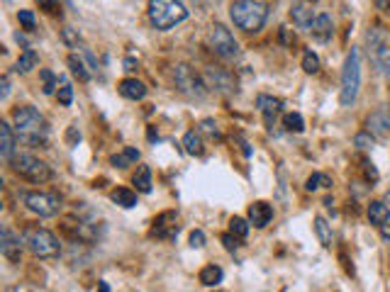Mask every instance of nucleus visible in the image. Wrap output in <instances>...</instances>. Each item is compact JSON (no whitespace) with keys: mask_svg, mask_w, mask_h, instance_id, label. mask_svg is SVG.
Listing matches in <instances>:
<instances>
[{"mask_svg":"<svg viewBox=\"0 0 390 292\" xmlns=\"http://www.w3.org/2000/svg\"><path fill=\"white\" fill-rule=\"evenodd\" d=\"M13 122H15V132H18V139L30 146H45L47 137H49V124L45 120L40 110L25 105L18 107L13 112Z\"/></svg>","mask_w":390,"mask_h":292,"instance_id":"1","label":"nucleus"},{"mask_svg":"<svg viewBox=\"0 0 390 292\" xmlns=\"http://www.w3.org/2000/svg\"><path fill=\"white\" fill-rule=\"evenodd\" d=\"M232 23L247 35H256L268 20V8L261 0H235L230 8Z\"/></svg>","mask_w":390,"mask_h":292,"instance_id":"2","label":"nucleus"},{"mask_svg":"<svg viewBox=\"0 0 390 292\" xmlns=\"http://www.w3.org/2000/svg\"><path fill=\"white\" fill-rule=\"evenodd\" d=\"M188 18V10L183 0H149V20L156 30L166 32L171 27L181 25Z\"/></svg>","mask_w":390,"mask_h":292,"instance_id":"3","label":"nucleus"},{"mask_svg":"<svg viewBox=\"0 0 390 292\" xmlns=\"http://www.w3.org/2000/svg\"><path fill=\"white\" fill-rule=\"evenodd\" d=\"M361 90V51L356 47H351L349 56L344 61V71H341V93L339 102L344 107H351L359 97Z\"/></svg>","mask_w":390,"mask_h":292,"instance_id":"4","label":"nucleus"},{"mask_svg":"<svg viewBox=\"0 0 390 292\" xmlns=\"http://www.w3.org/2000/svg\"><path fill=\"white\" fill-rule=\"evenodd\" d=\"M368 44V59H371L373 68L381 75L390 78V35L383 27H373L366 35Z\"/></svg>","mask_w":390,"mask_h":292,"instance_id":"5","label":"nucleus"},{"mask_svg":"<svg viewBox=\"0 0 390 292\" xmlns=\"http://www.w3.org/2000/svg\"><path fill=\"white\" fill-rule=\"evenodd\" d=\"M25 246L35 258H57L61 253V243L49 229H40V226H30L23 234Z\"/></svg>","mask_w":390,"mask_h":292,"instance_id":"6","label":"nucleus"},{"mask_svg":"<svg viewBox=\"0 0 390 292\" xmlns=\"http://www.w3.org/2000/svg\"><path fill=\"white\" fill-rule=\"evenodd\" d=\"M8 164L15 176L25 178V181H30V183H47V181H52V176H54L52 169H49L45 161L37 159V156H32V154H15Z\"/></svg>","mask_w":390,"mask_h":292,"instance_id":"7","label":"nucleus"},{"mask_svg":"<svg viewBox=\"0 0 390 292\" xmlns=\"http://www.w3.org/2000/svg\"><path fill=\"white\" fill-rule=\"evenodd\" d=\"M20 200L32 214L37 217H57L61 209V197L57 193H42V190H27L20 193Z\"/></svg>","mask_w":390,"mask_h":292,"instance_id":"8","label":"nucleus"},{"mask_svg":"<svg viewBox=\"0 0 390 292\" xmlns=\"http://www.w3.org/2000/svg\"><path fill=\"white\" fill-rule=\"evenodd\" d=\"M173 83H176V88L181 90L186 97H191V100H203L205 95H208V85H205V78H200L198 73L193 71L188 63H178L176 71H173Z\"/></svg>","mask_w":390,"mask_h":292,"instance_id":"9","label":"nucleus"},{"mask_svg":"<svg viewBox=\"0 0 390 292\" xmlns=\"http://www.w3.org/2000/svg\"><path fill=\"white\" fill-rule=\"evenodd\" d=\"M208 47L218 54L220 59H235L240 54V44H237L235 35L227 30L225 25H213L208 32Z\"/></svg>","mask_w":390,"mask_h":292,"instance_id":"10","label":"nucleus"},{"mask_svg":"<svg viewBox=\"0 0 390 292\" xmlns=\"http://www.w3.org/2000/svg\"><path fill=\"white\" fill-rule=\"evenodd\" d=\"M205 85L213 90H218V93H225V95H232L237 93V83L235 78H232L227 71H222V68H208L205 71Z\"/></svg>","mask_w":390,"mask_h":292,"instance_id":"11","label":"nucleus"},{"mask_svg":"<svg viewBox=\"0 0 390 292\" xmlns=\"http://www.w3.org/2000/svg\"><path fill=\"white\" fill-rule=\"evenodd\" d=\"M23 239L18 234H13L10 229H3L0 231V253L8 258L10 263H20L23 258Z\"/></svg>","mask_w":390,"mask_h":292,"instance_id":"12","label":"nucleus"},{"mask_svg":"<svg viewBox=\"0 0 390 292\" xmlns=\"http://www.w3.org/2000/svg\"><path fill=\"white\" fill-rule=\"evenodd\" d=\"M368 132L378 139H390V107H381L368 117Z\"/></svg>","mask_w":390,"mask_h":292,"instance_id":"13","label":"nucleus"},{"mask_svg":"<svg viewBox=\"0 0 390 292\" xmlns=\"http://www.w3.org/2000/svg\"><path fill=\"white\" fill-rule=\"evenodd\" d=\"M256 105H259V110H261L266 127H273L276 117H278L280 110H283V102H280L278 97H273V95H259Z\"/></svg>","mask_w":390,"mask_h":292,"instance_id":"14","label":"nucleus"},{"mask_svg":"<svg viewBox=\"0 0 390 292\" xmlns=\"http://www.w3.org/2000/svg\"><path fill=\"white\" fill-rule=\"evenodd\" d=\"M271 219H273V207H271L268 202H264V200H256V202L249 207V221H252L256 229L268 226Z\"/></svg>","mask_w":390,"mask_h":292,"instance_id":"15","label":"nucleus"},{"mask_svg":"<svg viewBox=\"0 0 390 292\" xmlns=\"http://www.w3.org/2000/svg\"><path fill=\"white\" fill-rule=\"evenodd\" d=\"M15 146H18V132L10 127L8 122H0V156L10 161L15 156Z\"/></svg>","mask_w":390,"mask_h":292,"instance_id":"16","label":"nucleus"},{"mask_svg":"<svg viewBox=\"0 0 390 292\" xmlns=\"http://www.w3.org/2000/svg\"><path fill=\"white\" fill-rule=\"evenodd\" d=\"M154 236H159V239H176L178 236L176 212H164L154 221Z\"/></svg>","mask_w":390,"mask_h":292,"instance_id":"17","label":"nucleus"},{"mask_svg":"<svg viewBox=\"0 0 390 292\" xmlns=\"http://www.w3.org/2000/svg\"><path fill=\"white\" fill-rule=\"evenodd\" d=\"M310 32H312V37H315L317 42H329L332 39V35H334L332 18H329L327 13H319L315 18V23H312V27H310Z\"/></svg>","mask_w":390,"mask_h":292,"instance_id":"18","label":"nucleus"},{"mask_svg":"<svg viewBox=\"0 0 390 292\" xmlns=\"http://www.w3.org/2000/svg\"><path fill=\"white\" fill-rule=\"evenodd\" d=\"M290 18H292V23H295L297 27H300V30H310L312 23H315L317 15L312 13L310 5L300 3V5H295V8L290 10Z\"/></svg>","mask_w":390,"mask_h":292,"instance_id":"19","label":"nucleus"},{"mask_svg":"<svg viewBox=\"0 0 390 292\" xmlns=\"http://www.w3.org/2000/svg\"><path fill=\"white\" fill-rule=\"evenodd\" d=\"M120 95L127 100H144L146 97V85L137 78H124L120 83Z\"/></svg>","mask_w":390,"mask_h":292,"instance_id":"20","label":"nucleus"},{"mask_svg":"<svg viewBox=\"0 0 390 292\" xmlns=\"http://www.w3.org/2000/svg\"><path fill=\"white\" fill-rule=\"evenodd\" d=\"M368 219H371V224H378V226H383V224H388L390 221V207L386 202H371L368 205Z\"/></svg>","mask_w":390,"mask_h":292,"instance_id":"21","label":"nucleus"},{"mask_svg":"<svg viewBox=\"0 0 390 292\" xmlns=\"http://www.w3.org/2000/svg\"><path fill=\"white\" fill-rule=\"evenodd\" d=\"M222 278H225V273H222V268L215 266V263H210V266H205L203 270H200V283H203L205 288H215V285H220Z\"/></svg>","mask_w":390,"mask_h":292,"instance_id":"22","label":"nucleus"},{"mask_svg":"<svg viewBox=\"0 0 390 292\" xmlns=\"http://www.w3.org/2000/svg\"><path fill=\"white\" fill-rule=\"evenodd\" d=\"M110 200L115 205H120V207H124V209L137 207V193L127 190V188H117V190H112L110 193Z\"/></svg>","mask_w":390,"mask_h":292,"instance_id":"23","label":"nucleus"},{"mask_svg":"<svg viewBox=\"0 0 390 292\" xmlns=\"http://www.w3.org/2000/svg\"><path fill=\"white\" fill-rule=\"evenodd\" d=\"M40 66V56H37V51H32V49H25V54L18 59V63H15V71L18 73H30L32 68Z\"/></svg>","mask_w":390,"mask_h":292,"instance_id":"24","label":"nucleus"},{"mask_svg":"<svg viewBox=\"0 0 390 292\" xmlns=\"http://www.w3.org/2000/svg\"><path fill=\"white\" fill-rule=\"evenodd\" d=\"M137 161H139V151L134 149V146H127L122 154L112 156V166H115V169H127V166H134Z\"/></svg>","mask_w":390,"mask_h":292,"instance_id":"25","label":"nucleus"},{"mask_svg":"<svg viewBox=\"0 0 390 292\" xmlns=\"http://www.w3.org/2000/svg\"><path fill=\"white\" fill-rule=\"evenodd\" d=\"M134 188H137V193H151V169L149 166H139L137 173H134L132 178Z\"/></svg>","mask_w":390,"mask_h":292,"instance_id":"26","label":"nucleus"},{"mask_svg":"<svg viewBox=\"0 0 390 292\" xmlns=\"http://www.w3.org/2000/svg\"><path fill=\"white\" fill-rule=\"evenodd\" d=\"M315 234H317V239L324 248H332V241H334L332 226L327 224V219L324 217H315Z\"/></svg>","mask_w":390,"mask_h":292,"instance_id":"27","label":"nucleus"},{"mask_svg":"<svg viewBox=\"0 0 390 292\" xmlns=\"http://www.w3.org/2000/svg\"><path fill=\"white\" fill-rule=\"evenodd\" d=\"M183 149H186V154L191 156H200L203 154V139H200V134L191 129V132H186V137H183Z\"/></svg>","mask_w":390,"mask_h":292,"instance_id":"28","label":"nucleus"},{"mask_svg":"<svg viewBox=\"0 0 390 292\" xmlns=\"http://www.w3.org/2000/svg\"><path fill=\"white\" fill-rule=\"evenodd\" d=\"M69 68H71V73H73L78 80H88V78H90V73H88V68H85L83 59L76 56V54H71V56H69Z\"/></svg>","mask_w":390,"mask_h":292,"instance_id":"29","label":"nucleus"},{"mask_svg":"<svg viewBox=\"0 0 390 292\" xmlns=\"http://www.w3.org/2000/svg\"><path fill=\"white\" fill-rule=\"evenodd\" d=\"M305 188H307V190H310V193L319 190V188H332V178L324 176V173H312V176L307 178Z\"/></svg>","mask_w":390,"mask_h":292,"instance_id":"30","label":"nucleus"},{"mask_svg":"<svg viewBox=\"0 0 390 292\" xmlns=\"http://www.w3.org/2000/svg\"><path fill=\"white\" fill-rule=\"evenodd\" d=\"M283 127L288 129V132L300 134V132H305V120H302L300 112H290V115L283 117Z\"/></svg>","mask_w":390,"mask_h":292,"instance_id":"31","label":"nucleus"},{"mask_svg":"<svg viewBox=\"0 0 390 292\" xmlns=\"http://www.w3.org/2000/svg\"><path fill=\"white\" fill-rule=\"evenodd\" d=\"M302 71L305 73H317L319 71V56L312 49H305V54H302Z\"/></svg>","mask_w":390,"mask_h":292,"instance_id":"32","label":"nucleus"},{"mask_svg":"<svg viewBox=\"0 0 390 292\" xmlns=\"http://www.w3.org/2000/svg\"><path fill=\"white\" fill-rule=\"evenodd\" d=\"M40 75H42V90H45V95H52L54 93V88H57L59 85V80H57V75H54L52 71H49V68H42L40 71Z\"/></svg>","mask_w":390,"mask_h":292,"instance_id":"33","label":"nucleus"},{"mask_svg":"<svg viewBox=\"0 0 390 292\" xmlns=\"http://www.w3.org/2000/svg\"><path fill=\"white\" fill-rule=\"evenodd\" d=\"M230 229H232V234H235V236H240V239H247V234H249V221L242 219V217H232Z\"/></svg>","mask_w":390,"mask_h":292,"instance_id":"34","label":"nucleus"},{"mask_svg":"<svg viewBox=\"0 0 390 292\" xmlns=\"http://www.w3.org/2000/svg\"><path fill=\"white\" fill-rule=\"evenodd\" d=\"M59 102H61L64 107H69L73 102V88L66 80H61V88H59Z\"/></svg>","mask_w":390,"mask_h":292,"instance_id":"35","label":"nucleus"},{"mask_svg":"<svg viewBox=\"0 0 390 292\" xmlns=\"http://www.w3.org/2000/svg\"><path fill=\"white\" fill-rule=\"evenodd\" d=\"M18 20H20V25H23L25 30H35V27H37V20H35V15H32L30 10H20Z\"/></svg>","mask_w":390,"mask_h":292,"instance_id":"36","label":"nucleus"},{"mask_svg":"<svg viewBox=\"0 0 390 292\" xmlns=\"http://www.w3.org/2000/svg\"><path fill=\"white\" fill-rule=\"evenodd\" d=\"M356 146H359L361 151H368V149H373V137H371V132H361V134H356Z\"/></svg>","mask_w":390,"mask_h":292,"instance_id":"37","label":"nucleus"},{"mask_svg":"<svg viewBox=\"0 0 390 292\" xmlns=\"http://www.w3.org/2000/svg\"><path fill=\"white\" fill-rule=\"evenodd\" d=\"M37 3H40V8L47 10L49 15H57L59 10H61V3H59V0H37Z\"/></svg>","mask_w":390,"mask_h":292,"instance_id":"38","label":"nucleus"},{"mask_svg":"<svg viewBox=\"0 0 390 292\" xmlns=\"http://www.w3.org/2000/svg\"><path fill=\"white\" fill-rule=\"evenodd\" d=\"M237 239H240V236H235V234H222V243H225V248L230 253H235L237 248H240V243H237Z\"/></svg>","mask_w":390,"mask_h":292,"instance_id":"39","label":"nucleus"},{"mask_svg":"<svg viewBox=\"0 0 390 292\" xmlns=\"http://www.w3.org/2000/svg\"><path fill=\"white\" fill-rule=\"evenodd\" d=\"M191 246L193 248H203L205 246V234L200 229H195L193 234H191Z\"/></svg>","mask_w":390,"mask_h":292,"instance_id":"40","label":"nucleus"},{"mask_svg":"<svg viewBox=\"0 0 390 292\" xmlns=\"http://www.w3.org/2000/svg\"><path fill=\"white\" fill-rule=\"evenodd\" d=\"M8 95H10V78L3 75L0 78V100H8Z\"/></svg>","mask_w":390,"mask_h":292,"instance_id":"41","label":"nucleus"},{"mask_svg":"<svg viewBox=\"0 0 390 292\" xmlns=\"http://www.w3.org/2000/svg\"><path fill=\"white\" fill-rule=\"evenodd\" d=\"M376 3L378 10H383V13H390V0H373Z\"/></svg>","mask_w":390,"mask_h":292,"instance_id":"42","label":"nucleus"},{"mask_svg":"<svg viewBox=\"0 0 390 292\" xmlns=\"http://www.w3.org/2000/svg\"><path fill=\"white\" fill-rule=\"evenodd\" d=\"M76 142H81V134L76 132V127L69 129V144H76Z\"/></svg>","mask_w":390,"mask_h":292,"instance_id":"43","label":"nucleus"},{"mask_svg":"<svg viewBox=\"0 0 390 292\" xmlns=\"http://www.w3.org/2000/svg\"><path fill=\"white\" fill-rule=\"evenodd\" d=\"M366 176L371 178V181H378V171L373 169V164H366Z\"/></svg>","mask_w":390,"mask_h":292,"instance_id":"44","label":"nucleus"},{"mask_svg":"<svg viewBox=\"0 0 390 292\" xmlns=\"http://www.w3.org/2000/svg\"><path fill=\"white\" fill-rule=\"evenodd\" d=\"M203 124H205V132H210V134H215V137H220V132H218V129H215V124H213V122L205 120Z\"/></svg>","mask_w":390,"mask_h":292,"instance_id":"45","label":"nucleus"},{"mask_svg":"<svg viewBox=\"0 0 390 292\" xmlns=\"http://www.w3.org/2000/svg\"><path fill=\"white\" fill-rule=\"evenodd\" d=\"M381 236H383V241L390 243V224H383L381 226Z\"/></svg>","mask_w":390,"mask_h":292,"instance_id":"46","label":"nucleus"},{"mask_svg":"<svg viewBox=\"0 0 390 292\" xmlns=\"http://www.w3.org/2000/svg\"><path fill=\"white\" fill-rule=\"evenodd\" d=\"M124 66H127V71H134V66H137V61H134V59H127V61H124Z\"/></svg>","mask_w":390,"mask_h":292,"instance_id":"47","label":"nucleus"}]
</instances>
